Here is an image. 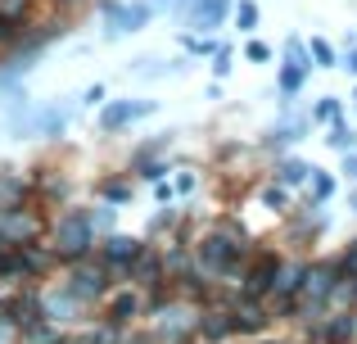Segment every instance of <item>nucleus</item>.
Segmentation results:
<instances>
[{
    "mask_svg": "<svg viewBox=\"0 0 357 344\" xmlns=\"http://www.w3.org/2000/svg\"><path fill=\"white\" fill-rule=\"evenodd\" d=\"M204 258H208V263H213V267H231V263H236V258H240V249H236V245H231V240H222V236H213V240H208V245H204Z\"/></svg>",
    "mask_w": 357,
    "mask_h": 344,
    "instance_id": "1",
    "label": "nucleus"
},
{
    "mask_svg": "<svg viewBox=\"0 0 357 344\" xmlns=\"http://www.w3.org/2000/svg\"><path fill=\"white\" fill-rule=\"evenodd\" d=\"M190 14H195V23L213 27L222 14H227V0H190Z\"/></svg>",
    "mask_w": 357,
    "mask_h": 344,
    "instance_id": "2",
    "label": "nucleus"
},
{
    "mask_svg": "<svg viewBox=\"0 0 357 344\" xmlns=\"http://www.w3.org/2000/svg\"><path fill=\"white\" fill-rule=\"evenodd\" d=\"M271 258H262V267H253V276H249V294H267L271 290Z\"/></svg>",
    "mask_w": 357,
    "mask_h": 344,
    "instance_id": "3",
    "label": "nucleus"
},
{
    "mask_svg": "<svg viewBox=\"0 0 357 344\" xmlns=\"http://www.w3.org/2000/svg\"><path fill=\"white\" fill-rule=\"evenodd\" d=\"M149 105H118V109H109L105 114V127H122V123H131L136 114H145Z\"/></svg>",
    "mask_w": 357,
    "mask_h": 344,
    "instance_id": "4",
    "label": "nucleus"
},
{
    "mask_svg": "<svg viewBox=\"0 0 357 344\" xmlns=\"http://www.w3.org/2000/svg\"><path fill=\"white\" fill-rule=\"evenodd\" d=\"M303 77H307V63L289 59V63H285V73H280V87H285V91H298V87H303Z\"/></svg>",
    "mask_w": 357,
    "mask_h": 344,
    "instance_id": "5",
    "label": "nucleus"
},
{
    "mask_svg": "<svg viewBox=\"0 0 357 344\" xmlns=\"http://www.w3.org/2000/svg\"><path fill=\"white\" fill-rule=\"evenodd\" d=\"M105 254H109V258H118V263H122V258H136V240H127V236H114V240H109V249H105Z\"/></svg>",
    "mask_w": 357,
    "mask_h": 344,
    "instance_id": "6",
    "label": "nucleus"
},
{
    "mask_svg": "<svg viewBox=\"0 0 357 344\" xmlns=\"http://www.w3.org/2000/svg\"><path fill=\"white\" fill-rule=\"evenodd\" d=\"M307 172H312L307 163H285V168H280V181H285V186H298V181H307Z\"/></svg>",
    "mask_w": 357,
    "mask_h": 344,
    "instance_id": "7",
    "label": "nucleus"
},
{
    "mask_svg": "<svg viewBox=\"0 0 357 344\" xmlns=\"http://www.w3.org/2000/svg\"><path fill=\"white\" fill-rule=\"evenodd\" d=\"M312 54H317V63H326V68L335 63V50H331L326 41H312Z\"/></svg>",
    "mask_w": 357,
    "mask_h": 344,
    "instance_id": "8",
    "label": "nucleus"
},
{
    "mask_svg": "<svg viewBox=\"0 0 357 344\" xmlns=\"http://www.w3.org/2000/svg\"><path fill=\"white\" fill-rule=\"evenodd\" d=\"M114 313H118V317H131V313H136V299H131V294H118V299H114Z\"/></svg>",
    "mask_w": 357,
    "mask_h": 344,
    "instance_id": "9",
    "label": "nucleus"
},
{
    "mask_svg": "<svg viewBox=\"0 0 357 344\" xmlns=\"http://www.w3.org/2000/svg\"><path fill=\"white\" fill-rule=\"evenodd\" d=\"M312 190H317V200H326V195L335 190V181H331V177H321V172H317V177H312Z\"/></svg>",
    "mask_w": 357,
    "mask_h": 344,
    "instance_id": "10",
    "label": "nucleus"
},
{
    "mask_svg": "<svg viewBox=\"0 0 357 344\" xmlns=\"http://www.w3.org/2000/svg\"><path fill=\"white\" fill-rule=\"evenodd\" d=\"M253 23H258V9H253V5H240V27H244V32H253Z\"/></svg>",
    "mask_w": 357,
    "mask_h": 344,
    "instance_id": "11",
    "label": "nucleus"
},
{
    "mask_svg": "<svg viewBox=\"0 0 357 344\" xmlns=\"http://www.w3.org/2000/svg\"><path fill=\"white\" fill-rule=\"evenodd\" d=\"M249 59H253V63H267V59H271V50H267L262 41H249Z\"/></svg>",
    "mask_w": 357,
    "mask_h": 344,
    "instance_id": "12",
    "label": "nucleus"
},
{
    "mask_svg": "<svg viewBox=\"0 0 357 344\" xmlns=\"http://www.w3.org/2000/svg\"><path fill=\"white\" fill-rule=\"evenodd\" d=\"M331 141H335V145H340V150H353V132H335V136H331Z\"/></svg>",
    "mask_w": 357,
    "mask_h": 344,
    "instance_id": "13",
    "label": "nucleus"
},
{
    "mask_svg": "<svg viewBox=\"0 0 357 344\" xmlns=\"http://www.w3.org/2000/svg\"><path fill=\"white\" fill-rule=\"evenodd\" d=\"M317 114H321V118H335V114H340V105H335V100H321V109H317Z\"/></svg>",
    "mask_w": 357,
    "mask_h": 344,
    "instance_id": "14",
    "label": "nucleus"
},
{
    "mask_svg": "<svg viewBox=\"0 0 357 344\" xmlns=\"http://www.w3.org/2000/svg\"><path fill=\"white\" fill-rule=\"evenodd\" d=\"M213 68H218V77H222V73L231 68V50H222V54H218V63H213Z\"/></svg>",
    "mask_w": 357,
    "mask_h": 344,
    "instance_id": "15",
    "label": "nucleus"
},
{
    "mask_svg": "<svg viewBox=\"0 0 357 344\" xmlns=\"http://www.w3.org/2000/svg\"><path fill=\"white\" fill-rule=\"evenodd\" d=\"M344 272H357V249H353L349 258H344Z\"/></svg>",
    "mask_w": 357,
    "mask_h": 344,
    "instance_id": "16",
    "label": "nucleus"
},
{
    "mask_svg": "<svg viewBox=\"0 0 357 344\" xmlns=\"http://www.w3.org/2000/svg\"><path fill=\"white\" fill-rule=\"evenodd\" d=\"M349 73H357V50H353V54H349Z\"/></svg>",
    "mask_w": 357,
    "mask_h": 344,
    "instance_id": "17",
    "label": "nucleus"
},
{
    "mask_svg": "<svg viewBox=\"0 0 357 344\" xmlns=\"http://www.w3.org/2000/svg\"><path fill=\"white\" fill-rule=\"evenodd\" d=\"M353 209H357V195H353Z\"/></svg>",
    "mask_w": 357,
    "mask_h": 344,
    "instance_id": "18",
    "label": "nucleus"
},
{
    "mask_svg": "<svg viewBox=\"0 0 357 344\" xmlns=\"http://www.w3.org/2000/svg\"><path fill=\"white\" fill-rule=\"evenodd\" d=\"M158 5H167V0H158Z\"/></svg>",
    "mask_w": 357,
    "mask_h": 344,
    "instance_id": "19",
    "label": "nucleus"
}]
</instances>
